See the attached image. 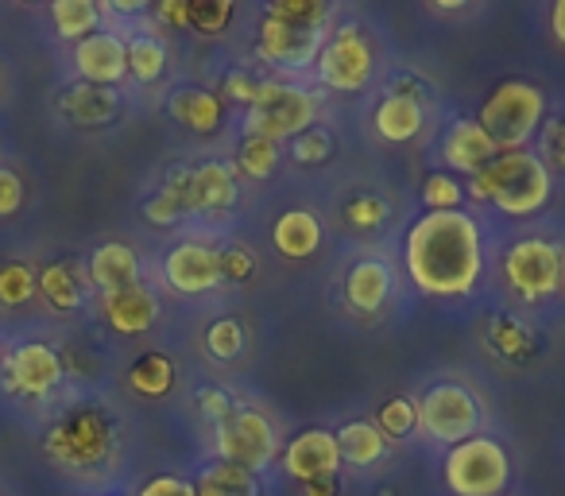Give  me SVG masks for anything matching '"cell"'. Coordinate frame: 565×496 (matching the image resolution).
I'll use <instances>...</instances> for the list:
<instances>
[{
	"mask_svg": "<svg viewBox=\"0 0 565 496\" xmlns=\"http://www.w3.org/2000/svg\"><path fill=\"white\" fill-rule=\"evenodd\" d=\"M407 272L426 295H469L484 268V241L465 210L426 213L407 233Z\"/></svg>",
	"mask_w": 565,
	"mask_h": 496,
	"instance_id": "1",
	"label": "cell"
},
{
	"mask_svg": "<svg viewBox=\"0 0 565 496\" xmlns=\"http://www.w3.org/2000/svg\"><path fill=\"white\" fill-rule=\"evenodd\" d=\"M472 202H492L508 218H531L550 202V171L531 151H500L469 182Z\"/></svg>",
	"mask_w": 565,
	"mask_h": 496,
	"instance_id": "2",
	"label": "cell"
},
{
	"mask_svg": "<svg viewBox=\"0 0 565 496\" xmlns=\"http://www.w3.org/2000/svg\"><path fill=\"white\" fill-rule=\"evenodd\" d=\"M546 117V97L534 82H500L480 105L477 125L492 136L500 151H526V140L542 128Z\"/></svg>",
	"mask_w": 565,
	"mask_h": 496,
	"instance_id": "3",
	"label": "cell"
},
{
	"mask_svg": "<svg viewBox=\"0 0 565 496\" xmlns=\"http://www.w3.org/2000/svg\"><path fill=\"white\" fill-rule=\"evenodd\" d=\"M318 117V97L307 94L302 86H287V82H264L259 97L248 105V136L259 140H295V136L310 133Z\"/></svg>",
	"mask_w": 565,
	"mask_h": 496,
	"instance_id": "4",
	"label": "cell"
},
{
	"mask_svg": "<svg viewBox=\"0 0 565 496\" xmlns=\"http://www.w3.org/2000/svg\"><path fill=\"white\" fill-rule=\"evenodd\" d=\"M511 477V457L495 439L472 434L446 454V485L454 496H500Z\"/></svg>",
	"mask_w": 565,
	"mask_h": 496,
	"instance_id": "5",
	"label": "cell"
},
{
	"mask_svg": "<svg viewBox=\"0 0 565 496\" xmlns=\"http://www.w3.org/2000/svg\"><path fill=\"white\" fill-rule=\"evenodd\" d=\"M217 454L225 465L248 473H264L279 457V434L271 419L256 408H233L217 423Z\"/></svg>",
	"mask_w": 565,
	"mask_h": 496,
	"instance_id": "6",
	"label": "cell"
},
{
	"mask_svg": "<svg viewBox=\"0 0 565 496\" xmlns=\"http://www.w3.org/2000/svg\"><path fill=\"white\" fill-rule=\"evenodd\" d=\"M503 276H508L511 292L526 303H539L546 295H554L565 279V256L554 241H542V236H526V241L511 244L508 264H503Z\"/></svg>",
	"mask_w": 565,
	"mask_h": 496,
	"instance_id": "7",
	"label": "cell"
},
{
	"mask_svg": "<svg viewBox=\"0 0 565 496\" xmlns=\"http://www.w3.org/2000/svg\"><path fill=\"white\" fill-rule=\"evenodd\" d=\"M47 454L66 469H94L113 457V423L102 411H78L47 434Z\"/></svg>",
	"mask_w": 565,
	"mask_h": 496,
	"instance_id": "8",
	"label": "cell"
},
{
	"mask_svg": "<svg viewBox=\"0 0 565 496\" xmlns=\"http://www.w3.org/2000/svg\"><path fill=\"white\" fill-rule=\"evenodd\" d=\"M418 426L426 439L457 446L480 431V400L461 384H434L418 400Z\"/></svg>",
	"mask_w": 565,
	"mask_h": 496,
	"instance_id": "9",
	"label": "cell"
},
{
	"mask_svg": "<svg viewBox=\"0 0 565 496\" xmlns=\"http://www.w3.org/2000/svg\"><path fill=\"white\" fill-rule=\"evenodd\" d=\"M318 78L330 89H341V94H353V89H364L372 78V48L356 28H341L330 43H322V55H318Z\"/></svg>",
	"mask_w": 565,
	"mask_h": 496,
	"instance_id": "10",
	"label": "cell"
},
{
	"mask_svg": "<svg viewBox=\"0 0 565 496\" xmlns=\"http://www.w3.org/2000/svg\"><path fill=\"white\" fill-rule=\"evenodd\" d=\"M256 55L271 66H282V71H307L322 55V28H302L264 17L256 35Z\"/></svg>",
	"mask_w": 565,
	"mask_h": 496,
	"instance_id": "11",
	"label": "cell"
},
{
	"mask_svg": "<svg viewBox=\"0 0 565 496\" xmlns=\"http://www.w3.org/2000/svg\"><path fill=\"white\" fill-rule=\"evenodd\" d=\"M63 380V361L51 346L43 341H28V346H17L4 361V384L9 392L28 395V400H43L51 395Z\"/></svg>",
	"mask_w": 565,
	"mask_h": 496,
	"instance_id": "12",
	"label": "cell"
},
{
	"mask_svg": "<svg viewBox=\"0 0 565 496\" xmlns=\"http://www.w3.org/2000/svg\"><path fill=\"white\" fill-rule=\"evenodd\" d=\"M279 457H282V469H287V477L302 481V485H307V481H330V477H338V469H341L338 434L322 431V426H315V431H302Z\"/></svg>",
	"mask_w": 565,
	"mask_h": 496,
	"instance_id": "13",
	"label": "cell"
},
{
	"mask_svg": "<svg viewBox=\"0 0 565 496\" xmlns=\"http://www.w3.org/2000/svg\"><path fill=\"white\" fill-rule=\"evenodd\" d=\"M163 276L179 295H205L221 284V261L210 244L182 241L179 249L167 253Z\"/></svg>",
	"mask_w": 565,
	"mask_h": 496,
	"instance_id": "14",
	"label": "cell"
},
{
	"mask_svg": "<svg viewBox=\"0 0 565 496\" xmlns=\"http://www.w3.org/2000/svg\"><path fill=\"white\" fill-rule=\"evenodd\" d=\"M74 66H78V74L89 82V86L113 89L128 74L125 40L113 32H94L89 40H82L78 48H74Z\"/></svg>",
	"mask_w": 565,
	"mask_h": 496,
	"instance_id": "15",
	"label": "cell"
},
{
	"mask_svg": "<svg viewBox=\"0 0 565 496\" xmlns=\"http://www.w3.org/2000/svg\"><path fill=\"white\" fill-rule=\"evenodd\" d=\"M186 213H221L236 202V171L228 163H198L186 171Z\"/></svg>",
	"mask_w": 565,
	"mask_h": 496,
	"instance_id": "16",
	"label": "cell"
},
{
	"mask_svg": "<svg viewBox=\"0 0 565 496\" xmlns=\"http://www.w3.org/2000/svg\"><path fill=\"white\" fill-rule=\"evenodd\" d=\"M102 315L117 334L136 338V334H148L151 326H156L159 299H156V292H148L143 284H132V287H125V292L102 295Z\"/></svg>",
	"mask_w": 565,
	"mask_h": 496,
	"instance_id": "17",
	"label": "cell"
},
{
	"mask_svg": "<svg viewBox=\"0 0 565 496\" xmlns=\"http://www.w3.org/2000/svg\"><path fill=\"white\" fill-rule=\"evenodd\" d=\"M495 156H500V148H495L492 136H488L477 120H457V125L441 136V163L454 167V171L477 175V171H484Z\"/></svg>",
	"mask_w": 565,
	"mask_h": 496,
	"instance_id": "18",
	"label": "cell"
},
{
	"mask_svg": "<svg viewBox=\"0 0 565 496\" xmlns=\"http://www.w3.org/2000/svg\"><path fill=\"white\" fill-rule=\"evenodd\" d=\"M271 244L287 261H307V256L318 253V244H322V221L310 210H287L271 225Z\"/></svg>",
	"mask_w": 565,
	"mask_h": 496,
	"instance_id": "19",
	"label": "cell"
},
{
	"mask_svg": "<svg viewBox=\"0 0 565 496\" xmlns=\"http://www.w3.org/2000/svg\"><path fill=\"white\" fill-rule=\"evenodd\" d=\"M89 279L102 287V295L125 292V287L140 284V261H136V253L128 244L109 241L89 256Z\"/></svg>",
	"mask_w": 565,
	"mask_h": 496,
	"instance_id": "20",
	"label": "cell"
},
{
	"mask_svg": "<svg viewBox=\"0 0 565 496\" xmlns=\"http://www.w3.org/2000/svg\"><path fill=\"white\" fill-rule=\"evenodd\" d=\"M392 295V268L384 261H361L345 276V303L356 315H372Z\"/></svg>",
	"mask_w": 565,
	"mask_h": 496,
	"instance_id": "21",
	"label": "cell"
},
{
	"mask_svg": "<svg viewBox=\"0 0 565 496\" xmlns=\"http://www.w3.org/2000/svg\"><path fill=\"white\" fill-rule=\"evenodd\" d=\"M117 94L105 86H89V82H82V86L66 89L63 97V113L74 120V125L82 128H97V125H109L113 117H117Z\"/></svg>",
	"mask_w": 565,
	"mask_h": 496,
	"instance_id": "22",
	"label": "cell"
},
{
	"mask_svg": "<svg viewBox=\"0 0 565 496\" xmlns=\"http://www.w3.org/2000/svg\"><path fill=\"white\" fill-rule=\"evenodd\" d=\"M376 133L387 144H407L423 133V105L407 94H392L376 105Z\"/></svg>",
	"mask_w": 565,
	"mask_h": 496,
	"instance_id": "23",
	"label": "cell"
},
{
	"mask_svg": "<svg viewBox=\"0 0 565 496\" xmlns=\"http://www.w3.org/2000/svg\"><path fill=\"white\" fill-rule=\"evenodd\" d=\"M171 117L186 125L190 133L210 136L221 125V97L210 94V89H179L171 97Z\"/></svg>",
	"mask_w": 565,
	"mask_h": 496,
	"instance_id": "24",
	"label": "cell"
},
{
	"mask_svg": "<svg viewBox=\"0 0 565 496\" xmlns=\"http://www.w3.org/2000/svg\"><path fill=\"white\" fill-rule=\"evenodd\" d=\"M338 434V446H341V462L349 465H376L380 457H384V434H380L376 423H364V419H356V423H345Z\"/></svg>",
	"mask_w": 565,
	"mask_h": 496,
	"instance_id": "25",
	"label": "cell"
},
{
	"mask_svg": "<svg viewBox=\"0 0 565 496\" xmlns=\"http://www.w3.org/2000/svg\"><path fill=\"white\" fill-rule=\"evenodd\" d=\"M51 20H55V32L63 40H89L102 24V9L94 0H55L51 4Z\"/></svg>",
	"mask_w": 565,
	"mask_h": 496,
	"instance_id": "26",
	"label": "cell"
},
{
	"mask_svg": "<svg viewBox=\"0 0 565 496\" xmlns=\"http://www.w3.org/2000/svg\"><path fill=\"white\" fill-rule=\"evenodd\" d=\"M198 496H259V481L256 473L236 469V465H213L198 477Z\"/></svg>",
	"mask_w": 565,
	"mask_h": 496,
	"instance_id": "27",
	"label": "cell"
},
{
	"mask_svg": "<svg viewBox=\"0 0 565 496\" xmlns=\"http://www.w3.org/2000/svg\"><path fill=\"white\" fill-rule=\"evenodd\" d=\"M128 51V74H132L136 82H159L167 71V48L163 40H156V35H132V40L125 43Z\"/></svg>",
	"mask_w": 565,
	"mask_h": 496,
	"instance_id": "28",
	"label": "cell"
},
{
	"mask_svg": "<svg viewBox=\"0 0 565 496\" xmlns=\"http://www.w3.org/2000/svg\"><path fill=\"white\" fill-rule=\"evenodd\" d=\"M128 384L136 388L140 395H167L174 388V365H171V357H163V353H148V357H140V361L132 365V372H128Z\"/></svg>",
	"mask_w": 565,
	"mask_h": 496,
	"instance_id": "29",
	"label": "cell"
},
{
	"mask_svg": "<svg viewBox=\"0 0 565 496\" xmlns=\"http://www.w3.org/2000/svg\"><path fill=\"white\" fill-rule=\"evenodd\" d=\"M40 292L47 295L51 307L58 310H74L82 303V279L74 264H51L40 276Z\"/></svg>",
	"mask_w": 565,
	"mask_h": 496,
	"instance_id": "30",
	"label": "cell"
},
{
	"mask_svg": "<svg viewBox=\"0 0 565 496\" xmlns=\"http://www.w3.org/2000/svg\"><path fill=\"white\" fill-rule=\"evenodd\" d=\"M186 171H179L171 182H167L163 190H159L156 198H151L148 205H143V213H148V221H156V225H171V221H179L182 213H186Z\"/></svg>",
	"mask_w": 565,
	"mask_h": 496,
	"instance_id": "31",
	"label": "cell"
},
{
	"mask_svg": "<svg viewBox=\"0 0 565 496\" xmlns=\"http://www.w3.org/2000/svg\"><path fill=\"white\" fill-rule=\"evenodd\" d=\"M264 17L287 20V24H302V28H326L330 4L326 0H275V4H267Z\"/></svg>",
	"mask_w": 565,
	"mask_h": 496,
	"instance_id": "32",
	"label": "cell"
},
{
	"mask_svg": "<svg viewBox=\"0 0 565 496\" xmlns=\"http://www.w3.org/2000/svg\"><path fill=\"white\" fill-rule=\"evenodd\" d=\"M279 163V144L259 140V136H244L241 156H236V167H241L248 179H267Z\"/></svg>",
	"mask_w": 565,
	"mask_h": 496,
	"instance_id": "33",
	"label": "cell"
},
{
	"mask_svg": "<svg viewBox=\"0 0 565 496\" xmlns=\"http://www.w3.org/2000/svg\"><path fill=\"white\" fill-rule=\"evenodd\" d=\"M233 20V4L228 0H190L186 4V28L198 35H217Z\"/></svg>",
	"mask_w": 565,
	"mask_h": 496,
	"instance_id": "34",
	"label": "cell"
},
{
	"mask_svg": "<svg viewBox=\"0 0 565 496\" xmlns=\"http://www.w3.org/2000/svg\"><path fill=\"white\" fill-rule=\"evenodd\" d=\"M35 292H40V276H35L28 264L0 268V303H4V307H24Z\"/></svg>",
	"mask_w": 565,
	"mask_h": 496,
	"instance_id": "35",
	"label": "cell"
},
{
	"mask_svg": "<svg viewBox=\"0 0 565 496\" xmlns=\"http://www.w3.org/2000/svg\"><path fill=\"white\" fill-rule=\"evenodd\" d=\"M376 426H380V434H384V439H407V434H415V426H418V403L415 400L384 403Z\"/></svg>",
	"mask_w": 565,
	"mask_h": 496,
	"instance_id": "36",
	"label": "cell"
},
{
	"mask_svg": "<svg viewBox=\"0 0 565 496\" xmlns=\"http://www.w3.org/2000/svg\"><path fill=\"white\" fill-rule=\"evenodd\" d=\"M205 346H210V353L217 357V361H233V357H241L244 349V330L236 318H217V323L205 330Z\"/></svg>",
	"mask_w": 565,
	"mask_h": 496,
	"instance_id": "37",
	"label": "cell"
},
{
	"mask_svg": "<svg viewBox=\"0 0 565 496\" xmlns=\"http://www.w3.org/2000/svg\"><path fill=\"white\" fill-rule=\"evenodd\" d=\"M423 198H426V205H430V213L461 210V182L446 171H434L423 187Z\"/></svg>",
	"mask_w": 565,
	"mask_h": 496,
	"instance_id": "38",
	"label": "cell"
},
{
	"mask_svg": "<svg viewBox=\"0 0 565 496\" xmlns=\"http://www.w3.org/2000/svg\"><path fill=\"white\" fill-rule=\"evenodd\" d=\"M330 151H333V140L322 133V128H310V133H302L291 140V156L299 159V163H322Z\"/></svg>",
	"mask_w": 565,
	"mask_h": 496,
	"instance_id": "39",
	"label": "cell"
},
{
	"mask_svg": "<svg viewBox=\"0 0 565 496\" xmlns=\"http://www.w3.org/2000/svg\"><path fill=\"white\" fill-rule=\"evenodd\" d=\"M384 218H387V205L380 202V198H372V194L353 198V202L345 205V221L353 229H376Z\"/></svg>",
	"mask_w": 565,
	"mask_h": 496,
	"instance_id": "40",
	"label": "cell"
},
{
	"mask_svg": "<svg viewBox=\"0 0 565 496\" xmlns=\"http://www.w3.org/2000/svg\"><path fill=\"white\" fill-rule=\"evenodd\" d=\"M542 163L550 167H562L565 171V113L557 120H550V125H542Z\"/></svg>",
	"mask_w": 565,
	"mask_h": 496,
	"instance_id": "41",
	"label": "cell"
},
{
	"mask_svg": "<svg viewBox=\"0 0 565 496\" xmlns=\"http://www.w3.org/2000/svg\"><path fill=\"white\" fill-rule=\"evenodd\" d=\"M217 261H221V279H228V284H244L252 276V268H256L248 249H225V253H217Z\"/></svg>",
	"mask_w": 565,
	"mask_h": 496,
	"instance_id": "42",
	"label": "cell"
},
{
	"mask_svg": "<svg viewBox=\"0 0 565 496\" xmlns=\"http://www.w3.org/2000/svg\"><path fill=\"white\" fill-rule=\"evenodd\" d=\"M20 205H24V182L17 171L0 167V218H12Z\"/></svg>",
	"mask_w": 565,
	"mask_h": 496,
	"instance_id": "43",
	"label": "cell"
},
{
	"mask_svg": "<svg viewBox=\"0 0 565 496\" xmlns=\"http://www.w3.org/2000/svg\"><path fill=\"white\" fill-rule=\"evenodd\" d=\"M259 86H264V82H256V78H252V74L233 71V74H225V82H221V94L233 97V102L252 105V102H256V97H259Z\"/></svg>",
	"mask_w": 565,
	"mask_h": 496,
	"instance_id": "44",
	"label": "cell"
},
{
	"mask_svg": "<svg viewBox=\"0 0 565 496\" xmlns=\"http://www.w3.org/2000/svg\"><path fill=\"white\" fill-rule=\"evenodd\" d=\"M140 496H198V488L182 477H151L140 488Z\"/></svg>",
	"mask_w": 565,
	"mask_h": 496,
	"instance_id": "45",
	"label": "cell"
},
{
	"mask_svg": "<svg viewBox=\"0 0 565 496\" xmlns=\"http://www.w3.org/2000/svg\"><path fill=\"white\" fill-rule=\"evenodd\" d=\"M198 400H202V408L210 411V415L217 419V423L228 415V411H233V403H228V395H225V392H217V388H205V392L198 395Z\"/></svg>",
	"mask_w": 565,
	"mask_h": 496,
	"instance_id": "46",
	"label": "cell"
},
{
	"mask_svg": "<svg viewBox=\"0 0 565 496\" xmlns=\"http://www.w3.org/2000/svg\"><path fill=\"white\" fill-rule=\"evenodd\" d=\"M159 20H167L171 28H186V0H163L156 9Z\"/></svg>",
	"mask_w": 565,
	"mask_h": 496,
	"instance_id": "47",
	"label": "cell"
},
{
	"mask_svg": "<svg viewBox=\"0 0 565 496\" xmlns=\"http://www.w3.org/2000/svg\"><path fill=\"white\" fill-rule=\"evenodd\" d=\"M550 32H554V40L565 48V0H557L554 9H550Z\"/></svg>",
	"mask_w": 565,
	"mask_h": 496,
	"instance_id": "48",
	"label": "cell"
},
{
	"mask_svg": "<svg viewBox=\"0 0 565 496\" xmlns=\"http://www.w3.org/2000/svg\"><path fill=\"white\" fill-rule=\"evenodd\" d=\"M333 493H338L333 477L330 481H307V485H302V496H333Z\"/></svg>",
	"mask_w": 565,
	"mask_h": 496,
	"instance_id": "49",
	"label": "cell"
}]
</instances>
